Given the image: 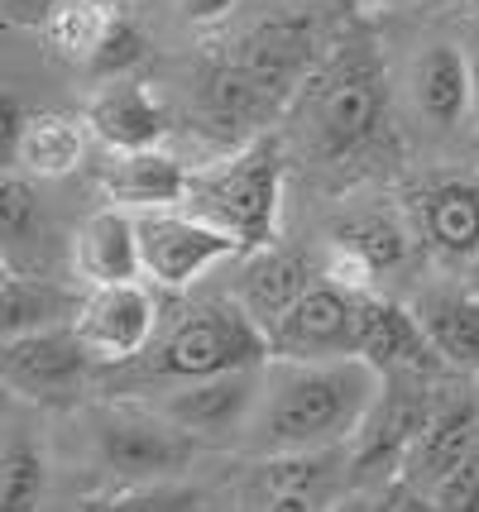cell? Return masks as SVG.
<instances>
[{
    "label": "cell",
    "mask_w": 479,
    "mask_h": 512,
    "mask_svg": "<svg viewBox=\"0 0 479 512\" xmlns=\"http://www.w3.org/2000/svg\"><path fill=\"white\" fill-rule=\"evenodd\" d=\"M384 369L369 359H269L264 393L254 407L250 441L259 455L355 446L374 402L384 393Z\"/></svg>",
    "instance_id": "obj_1"
},
{
    "label": "cell",
    "mask_w": 479,
    "mask_h": 512,
    "mask_svg": "<svg viewBox=\"0 0 479 512\" xmlns=\"http://www.w3.org/2000/svg\"><path fill=\"white\" fill-rule=\"evenodd\" d=\"M312 63V29L297 20H278L254 29L240 53L206 77V115L230 130L269 115L297 87L302 67Z\"/></svg>",
    "instance_id": "obj_2"
},
{
    "label": "cell",
    "mask_w": 479,
    "mask_h": 512,
    "mask_svg": "<svg viewBox=\"0 0 479 512\" xmlns=\"http://www.w3.org/2000/svg\"><path fill=\"white\" fill-rule=\"evenodd\" d=\"M388 115V77L369 44H345L331 63L312 77L307 125L312 144L326 158L360 154Z\"/></svg>",
    "instance_id": "obj_3"
},
{
    "label": "cell",
    "mask_w": 479,
    "mask_h": 512,
    "mask_svg": "<svg viewBox=\"0 0 479 512\" xmlns=\"http://www.w3.org/2000/svg\"><path fill=\"white\" fill-rule=\"evenodd\" d=\"M269 359H274L269 331L254 321L240 297H230V302H206L197 312H187L173 331L163 335L149 374L187 383V379L235 374V369H259Z\"/></svg>",
    "instance_id": "obj_4"
},
{
    "label": "cell",
    "mask_w": 479,
    "mask_h": 512,
    "mask_svg": "<svg viewBox=\"0 0 479 512\" xmlns=\"http://www.w3.org/2000/svg\"><path fill=\"white\" fill-rule=\"evenodd\" d=\"M192 211L206 221L226 225L245 249H264L278 230V201H283V163L269 139H254L226 163L192 173Z\"/></svg>",
    "instance_id": "obj_5"
},
{
    "label": "cell",
    "mask_w": 479,
    "mask_h": 512,
    "mask_svg": "<svg viewBox=\"0 0 479 512\" xmlns=\"http://www.w3.org/2000/svg\"><path fill=\"white\" fill-rule=\"evenodd\" d=\"M96 465L125 479V484H163L178 469L192 465L197 441L173 422L163 407H139V402H115L101 407L92 422Z\"/></svg>",
    "instance_id": "obj_6"
},
{
    "label": "cell",
    "mask_w": 479,
    "mask_h": 512,
    "mask_svg": "<svg viewBox=\"0 0 479 512\" xmlns=\"http://www.w3.org/2000/svg\"><path fill=\"white\" fill-rule=\"evenodd\" d=\"M432 407H436V398L427 393V383H422V369L388 374L365 431L350 446V479L355 484H393L403 474V460H408L417 431L432 417Z\"/></svg>",
    "instance_id": "obj_7"
},
{
    "label": "cell",
    "mask_w": 479,
    "mask_h": 512,
    "mask_svg": "<svg viewBox=\"0 0 479 512\" xmlns=\"http://www.w3.org/2000/svg\"><path fill=\"white\" fill-rule=\"evenodd\" d=\"M139 249H144V278H154L159 288H187L206 268L240 254L245 245L226 225L206 221L197 211L159 206V211H139Z\"/></svg>",
    "instance_id": "obj_8"
},
{
    "label": "cell",
    "mask_w": 479,
    "mask_h": 512,
    "mask_svg": "<svg viewBox=\"0 0 479 512\" xmlns=\"http://www.w3.org/2000/svg\"><path fill=\"white\" fill-rule=\"evenodd\" d=\"M355 340H360V292H345L326 278L307 283L269 331L274 359H345L355 355Z\"/></svg>",
    "instance_id": "obj_9"
},
{
    "label": "cell",
    "mask_w": 479,
    "mask_h": 512,
    "mask_svg": "<svg viewBox=\"0 0 479 512\" xmlns=\"http://www.w3.org/2000/svg\"><path fill=\"white\" fill-rule=\"evenodd\" d=\"M87 364L92 350L72 326L15 335L0 345V379L24 402H72L87 383Z\"/></svg>",
    "instance_id": "obj_10"
},
{
    "label": "cell",
    "mask_w": 479,
    "mask_h": 512,
    "mask_svg": "<svg viewBox=\"0 0 479 512\" xmlns=\"http://www.w3.org/2000/svg\"><path fill=\"white\" fill-rule=\"evenodd\" d=\"M259 393H264V364L259 369L216 374V379H187L159 407L183 426L197 446L202 441H240V436H250Z\"/></svg>",
    "instance_id": "obj_11"
},
{
    "label": "cell",
    "mask_w": 479,
    "mask_h": 512,
    "mask_svg": "<svg viewBox=\"0 0 479 512\" xmlns=\"http://www.w3.org/2000/svg\"><path fill=\"white\" fill-rule=\"evenodd\" d=\"M154 326H159V302L139 283L92 288L72 316V331L82 335V345L101 364H130L135 355H144L154 340Z\"/></svg>",
    "instance_id": "obj_12"
},
{
    "label": "cell",
    "mask_w": 479,
    "mask_h": 512,
    "mask_svg": "<svg viewBox=\"0 0 479 512\" xmlns=\"http://www.w3.org/2000/svg\"><path fill=\"white\" fill-rule=\"evenodd\" d=\"M475 446H479V398L475 393L436 398L432 417H427V426L417 431V441H412L398 479H408V484L432 493Z\"/></svg>",
    "instance_id": "obj_13"
},
{
    "label": "cell",
    "mask_w": 479,
    "mask_h": 512,
    "mask_svg": "<svg viewBox=\"0 0 479 512\" xmlns=\"http://www.w3.org/2000/svg\"><path fill=\"white\" fill-rule=\"evenodd\" d=\"M341 469H350V446L264 455V465H259V512H326Z\"/></svg>",
    "instance_id": "obj_14"
},
{
    "label": "cell",
    "mask_w": 479,
    "mask_h": 512,
    "mask_svg": "<svg viewBox=\"0 0 479 512\" xmlns=\"http://www.w3.org/2000/svg\"><path fill=\"white\" fill-rule=\"evenodd\" d=\"M72 264L92 288L111 283H139L144 278V249H139V211L130 206H106L92 211L77 225L72 240Z\"/></svg>",
    "instance_id": "obj_15"
},
{
    "label": "cell",
    "mask_w": 479,
    "mask_h": 512,
    "mask_svg": "<svg viewBox=\"0 0 479 512\" xmlns=\"http://www.w3.org/2000/svg\"><path fill=\"white\" fill-rule=\"evenodd\" d=\"M412 106L436 134L460 130L475 111V63L460 44H427L412 63Z\"/></svg>",
    "instance_id": "obj_16"
},
{
    "label": "cell",
    "mask_w": 479,
    "mask_h": 512,
    "mask_svg": "<svg viewBox=\"0 0 479 512\" xmlns=\"http://www.w3.org/2000/svg\"><path fill=\"white\" fill-rule=\"evenodd\" d=\"M355 355L369 359L374 369L384 374H403V369H422L427 355H436L417 312L388 302V297H374V292H360V340H355Z\"/></svg>",
    "instance_id": "obj_17"
},
{
    "label": "cell",
    "mask_w": 479,
    "mask_h": 512,
    "mask_svg": "<svg viewBox=\"0 0 479 512\" xmlns=\"http://www.w3.org/2000/svg\"><path fill=\"white\" fill-rule=\"evenodd\" d=\"M87 125H92L111 149L135 154V149H159V139L168 134V111H163L139 82L111 77V87L92 96Z\"/></svg>",
    "instance_id": "obj_18"
},
{
    "label": "cell",
    "mask_w": 479,
    "mask_h": 512,
    "mask_svg": "<svg viewBox=\"0 0 479 512\" xmlns=\"http://www.w3.org/2000/svg\"><path fill=\"white\" fill-rule=\"evenodd\" d=\"M422 235L446 259H479V178L436 182L417 201Z\"/></svg>",
    "instance_id": "obj_19"
},
{
    "label": "cell",
    "mask_w": 479,
    "mask_h": 512,
    "mask_svg": "<svg viewBox=\"0 0 479 512\" xmlns=\"http://www.w3.org/2000/svg\"><path fill=\"white\" fill-rule=\"evenodd\" d=\"M106 192L115 197V206L130 211H159V206H178L192 192V173L173 154L163 149H135L120 154L115 168L106 173Z\"/></svg>",
    "instance_id": "obj_20"
},
{
    "label": "cell",
    "mask_w": 479,
    "mask_h": 512,
    "mask_svg": "<svg viewBox=\"0 0 479 512\" xmlns=\"http://www.w3.org/2000/svg\"><path fill=\"white\" fill-rule=\"evenodd\" d=\"M417 321L432 350L451 364L479 369V292L475 288H427L417 297Z\"/></svg>",
    "instance_id": "obj_21"
},
{
    "label": "cell",
    "mask_w": 479,
    "mask_h": 512,
    "mask_svg": "<svg viewBox=\"0 0 479 512\" xmlns=\"http://www.w3.org/2000/svg\"><path fill=\"white\" fill-rule=\"evenodd\" d=\"M77 307H82V297L72 302L63 288H53L44 278H29L20 268H5V278H0V335L5 340L72 326Z\"/></svg>",
    "instance_id": "obj_22"
},
{
    "label": "cell",
    "mask_w": 479,
    "mask_h": 512,
    "mask_svg": "<svg viewBox=\"0 0 479 512\" xmlns=\"http://www.w3.org/2000/svg\"><path fill=\"white\" fill-rule=\"evenodd\" d=\"M87 154V130L72 115L34 111L29 130H24L20 149L10 158V168H20L29 178H68L72 168Z\"/></svg>",
    "instance_id": "obj_23"
},
{
    "label": "cell",
    "mask_w": 479,
    "mask_h": 512,
    "mask_svg": "<svg viewBox=\"0 0 479 512\" xmlns=\"http://www.w3.org/2000/svg\"><path fill=\"white\" fill-rule=\"evenodd\" d=\"M111 24L115 5L106 0H39V34L63 58H77V63H92V53L111 34Z\"/></svg>",
    "instance_id": "obj_24"
},
{
    "label": "cell",
    "mask_w": 479,
    "mask_h": 512,
    "mask_svg": "<svg viewBox=\"0 0 479 512\" xmlns=\"http://www.w3.org/2000/svg\"><path fill=\"white\" fill-rule=\"evenodd\" d=\"M48 489V450L24 426H10L0 450V512H34Z\"/></svg>",
    "instance_id": "obj_25"
},
{
    "label": "cell",
    "mask_w": 479,
    "mask_h": 512,
    "mask_svg": "<svg viewBox=\"0 0 479 512\" xmlns=\"http://www.w3.org/2000/svg\"><path fill=\"white\" fill-rule=\"evenodd\" d=\"M302 288H307V268L297 264V259H278V254H269V259H259V264L245 273L240 302L250 307V316L264 326V331H274V321L293 307L297 297H302Z\"/></svg>",
    "instance_id": "obj_26"
},
{
    "label": "cell",
    "mask_w": 479,
    "mask_h": 512,
    "mask_svg": "<svg viewBox=\"0 0 479 512\" xmlns=\"http://www.w3.org/2000/svg\"><path fill=\"white\" fill-rule=\"evenodd\" d=\"M336 240H345V245H355L360 254H369V264L379 268H398L403 259H408V235L398 230V221H388V216H360V221H350L336 235Z\"/></svg>",
    "instance_id": "obj_27"
},
{
    "label": "cell",
    "mask_w": 479,
    "mask_h": 512,
    "mask_svg": "<svg viewBox=\"0 0 479 512\" xmlns=\"http://www.w3.org/2000/svg\"><path fill=\"white\" fill-rule=\"evenodd\" d=\"M0 235L10 245H24L39 235V197H34L29 173H20V168H10L0 178Z\"/></svg>",
    "instance_id": "obj_28"
},
{
    "label": "cell",
    "mask_w": 479,
    "mask_h": 512,
    "mask_svg": "<svg viewBox=\"0 0 479 512\" xmlns=\"http://www.w3.org/2000/svg\"><path fill=\"white\" fill-rule=\"evenodd\" d=\"M187 503L192 498L173 484H125L115 493L87 498L77 512H187Z\"/></svg>",
    "instance_id": "obj_29"
},
{
    "label": "cell",
    "mask_w": 479,
    "mask_h": 512,
    "mask_svg": "<svg viewBox=\"0 0 479 512\" xmlns=\"http://www.w3.org/2000/svg\"><path fill=\"white\" fill-rule=\"evenodd\" d=\"M139 58H144V34H139L125 15H115L111 34L101 39V48L92 53V63H87V67H92L96 77H125Z\"/></svg>",
    "instance_id": "obj_30"
},
{
    "label": "cell",
    "mask_w": 479,
    "mask_h": 512,
    "mask_svg": "<svg viewBox=\"0 0 479 512\" xmlns=\"http://www.w3.org/2000/svg\"><path fill=\"white\" fill-rule=\"evenodd\" d=\"M321 278H326V283H336V288H345V292H374L379 268L369 264V254H360L355 245L331 240L326 259H321Z\"/></svg>",
    "instance_id": "obj_31"
},
{
    "label": "cell",
    "mask_w": 479,
    "mask_h": 512,
    "mask_svg": "<svg viewBox=\"0 0 479 512\" xmlns=\"http://www.w3.org/2000/svg\"><path fill=\"white\" fill-rule=\"evenodd\" d=\"M441 512H479V446L432 489Z\"/></svg>",
    "instance_id": "obj_32"
},
{
    "label": "cell",
    "mask_w": 479,
    "mask_h": 512,
    "mask_svg": "<svg viewBox=\"0 0 479 512\" xmlns=\"http://www.w3.org/2000/svg\"><path fill=\"white\" fill-rule=\"evenodd\" d=\"M29 120H34V115L24 111L20 96H15V91H5V96H0V149H5V158H15L24 130H29Z\"/></svg>",
    "instance_id": "obj_33"
},
{
    "label": "cell",
    "mask_w": 479,
    "mask_h": 512,
    "mask_svg": "<svg viewBox=\"0 0 479 512\" xmlns=\"http://www.w3.org/2000/svg\"><path fill=\"white\" fill-rule=\"evenodd\" d=\"M235 10H240V0H178V15L192 29H211V24L230 20Z\"/></svg>",
    "instance_id": "obj_34"
},
{
    "label": "cell",
    "mask_w": 479,
    "mask_h": 512,
    "mask_svg": "<svg viewBox=\"0 0 479 512\" xmlns=\"http://www.w3.org/2000/svg\"><path fill=\"white\" fill-rule=\"evenodd\" d=\"M470 63H475V111H479V20L470 24Z\"/></svg>",
    "instance_id": "obj_35"
},
{
    "label": "cell",
    "mask_w": 479,
    "mask_h": 512,
    "mask_svg": "<svg viewBox=\"0 0 479 512\" xmlns=\"http://www.w3.org/2000/svg\"><path fill=\"white\" fill-rule=\"evenodd\" d=\"M470 288L479 292V259H470Z\"/></svg>",
    "instance_id": "obj_36"
},
{
    "label": "cell",
    "mask_w": 479,
    "mask_h": 512,
    "mask_svg": "<svg viewBox=\"0 0 479 512\" xmlns=\"http://www.w3.org/2000/svg\"><path fill=\"white\" fill-rule=\"evenodd\" d=\"M451 5H470V10H479V0H451Z\"/></svg>",
    "instance_id": "obj_37"
},
{
    "label": "cell",
    "mask_w": 479,
    "mask_h": 512,
    "mask_svg": "<svg viewBox=\"0 0 479 512\" xmlns=\"http://www.w3.org/2000/svg\"><path fill=\"white\" fill-rule=\"evenodd\" d=\"M393 5H417V0H393Z\"/></svg>",
    "instance_id": "obj_38"
}]
</instances>
